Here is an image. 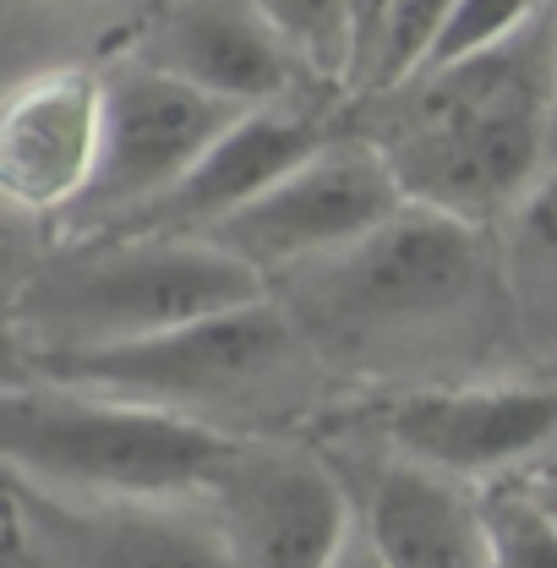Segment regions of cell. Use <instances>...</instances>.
Segmentation results:
<instances>
[{
  "label": "cell",
  "instance_id": "12",
  "mask_svg": "<svg viewBox=\"0 0 557 568\" xmlns=\"http://www.w3.org/2000/svg\"><path fill=\"white\" fill-rule=\"evenodd\" d=\"M334 138L312 110L301 104H269L246 110L209 153L175 181L159 203H148L138 219L104 235H213L230 213L257 203L274 181H284L301 159H312L323 142Z\"/></svg>",
  "mask_w": 557,
  "mask_h": 568
},
{
  "label": "cell",
  "instance_id": "3",
  "mask_svg": "<svg viewBox=\"0 0 557 568\" xmlns=\"http://www.w3.org/2000/svg\"><path fill=\"white\" fill-rule=\"evenodd\" d=\"M230 426L77 383H0V476L55 497H203L235 459Z\"/></svg>",
  "mask_w": 557,
  "mask_h": 568
},
{
  "label": "cell",
  "instance_id": "25",
  "mask_svg": "<svg viewBox=\"0 0 557 568\" xmlns=\"http://www.w3.org/2000/svg\"><path fill=\"white\" fill-rule=\"evenodd\" d=\"M17 77H22V71H17ZM17 77H11V67H6V44H0V99H6V88H11Z\"/></svg>",
  "mask_w": 557,
  "mask_h": 568
},
{
  "label": "cell",
  "instance_id": "2",
  "mask_svg": "<svg viewBox=\"0 0 557 568\" xmlns=\"http://www.w3.org/2000/svg\"><path fill=\"white\" fill-rule=\"evenodd\" d=\"M274 284L209 235H71L22 284L11 323L39 351L153 339L252 306Z\"/></svg>",
  "mask_w": 557,
  "mask_h": 568
},
{
  "label": "cell",
  "instance_id": "20",
  "mask_svg": "<svg viewBox=\"0 0 557 568\" xmlns=\"http://www.w3.org/2000/svg\"><path fill=\"white\" fill-rule=\"evenodd\" d=\"M508 219H514V241H519L525 257L557 263V159L541 170V181L525 192V203Z\"/></svg>",
  "mask_w": 557,
  "mask_h": 568
},
{
  "label": "cell",
  "instance_id": "4",
  "mask_svg": "<svg viewBox=\"0 0 557 568\" xmlns=\"http://www.w3.org/2000/svg\"><path fill=\"white\" fill-rule=\"evenodd\" d=\"M492 224L405 203L355 246L284 274L274 295L306 339H394L470 312L492 290Z\"/></svg>",
  "mask_w": 557,
  "mask_h": 568
},
{
  "label": "cell",
  "instance_id": "21",
  "mask_svg": "<svg viewBox=\"0 0 557 568\" xmlns=\"http://www.w3.org/2000/svg\"><path fill=\"white\" fill-rule=\"evenodd\" d=\"M388 17H394V0H350V88L366 82V67L377 55Z\"/></svg>",
  "mask_w": 557,
  "mask_h": 568
},
{
  "label": "cell",
  "instance_id": "26",
  "mask_svg": "<svg viewBox=\"0 0 557 568\" xmlns=\"http://www.w3.org/2000/svg\"><path fill=\"white\" fill-rule=\"evenodd\" d=\"M88 6H153V0H88Z\"/></svg>",
  "mask_w": 557,
  "mask_h": 568
},
{
  "label": "cell",
  "instance_id": "5",
  "mask_svg": "<svg viewBox=\"0 0 557 568\" xmlns=\"http://www.w3.org/2000/svg\"><path fill=\"white\" fill-rule=\"evenodd\" d=\"M312 339L295 323V312L278 295H263L252 306L219 312V317L153 334V339L99 345V351H39L28 355V372L213 422V410L246 405L257 394H274L278 383H290Z\"/></svg>",
  "mask_w": 557,
  "mask_h": 568
},
{
  "label": "cell",
  "instance_id": "8",
  "mask_svg": "<svg viewBox=\"0 0 557 568\" xmlns=\"http://www.w3.org/2000/svg\"><path fill=\"white\" fill-rule=\"evenodd\" d=\"M361 422L394 459L426 465L465 487L530 470L557 448V383H448L377 399Z\"/></svg>",
  "mask_w": 557,
  "mask_h": 568
},
{
  "label": "cell",
  "instance_id": "11",
  "mask_svg": "<svg viewBox=\"0 0 557 568\" xmlns=\"http://www.w3.org/2000/svg\"><path fill=\"white\" fill-rule=\"evenodd\" d=\"M11 497L71 568H241L203 497Z\"/></svg>",
  "mask_w": 557,
  "mask_h": 568
},
{
  "label": "cell",
  "instance_id": "9",
  "mask_svg": "<svg viewBox=\"0 0 557 568\" xmlns=\"http://www.w3.org/2000/svg\"><path fill=\"white\" fill-rule=\"evenodd\" d=\"M203 503L241 568H323L361 525L317 454L257 437H241Z\"/></svg>",
  "mask_w": 557,
  "mask_h": 568
},
{
  "label": "cell",
  "instance_id": "23",
  "mask_svg": "<svg viewBox=\"0 0 557 568\" xmlns=\"http://www.w3.org/2000/svg\"><path fill=\"white\" fill-rule=\"evenodd\" d=\"M323 568H383V564H377L372 541H366V536H361V525H355V536H350L345 547H340V552H334Z\"/></svg>",
  "mask_w": 557,
  "mask_h": 568
},
{
  "label": "cell",
  "instance_id": "13",
  "mask_svg": "<svg viewBox=\"0 0 557 568\" xmlns=\"http://www.w3.org/2000/svg\"><path fill=\"white\" fill-rule=\"evenodd\" d=\"M138 55L241 110L290 104L312 77L257 0H170Z\"/></svg>",
  "mask_w": 557,
  "mask_h": 568
},
{
  "label": "cell",
  "instance_id": "17",
  "mask_svg": "<svg viewBox=\"0 0 557 568\" xmlns=\"http://www.w3.org/2000/svg\"><path fill=\"white\" fill-rule=\"evenodd\" d=\"M541 11H547V0H454V11H448V22L437 28V39H432V50H426V67H421L416 77L459 67V61H470V55H487L497 44L519 39Z\"/></svg>",
  "mask_w": 557,
  "mask_h": 568
},
{
  "label": "cell",
  "instance_id": "7",
  "mask_svg": "<svg viewBox=\"0 0 557 568\" xmlns=\"http://www.w3.org/2000/svg\"><path fill=\"white\" fill-rule=\"evenodd\" d=\"M399 209H405V186L388 153L372 138H328L284 181H274L257 203L230 213L209 241H219L246 268L278 284L295 268H312L355 246Z\"/></svg>",
  "mask_w": 557,
  "mask_h": 568
},
{
  "label": "cell",
  "instance_id": "14",
  "mask_svg": "<svg viewBox=\"0 0 557 568\" xmlns=\"http://www.w3.org/2000/svg\"><path fill=\"white\" fill-rule=\"evenodd\" d=\"M355 519L383 568H487L482 493L426 465L388 459Z\"/></svg>",
  "mask_w": 557,
  "mask_h": 568
},
{
  "label": "cell",
  "instance_id": "19",
  "mask_svg": "<svg viewBox=\"0 0 557 568\" xmlns=\"http://www.w3.org/2000/svg\"><path fill=\"white\" fill-rule=\"evenodd\" d=\"M44 219L22 213L17 203L0 197V306L11 312L22 284L33 280V268L44 263V235H39Z\"/></svg>",
  "mask_w": 557,
  "mask_h": 568
},
{
  "label": "cell",
  "instance_id": "10",
  "mask_svg": "<svg viewBox=\"0 0 557 568\" xmlns=\"http://www.w3.org/2000/svg\"><path fill=\"white\" fill-rule=\"evenodd\" d=\"M104 148V71H22L0 99V197L33 219H67Z\"/></svg>",
  "mask_w": 557,
  "mask_h": 568
},
{
  "label": "cell",
  "instance_id": "16",
  "mask_svg": "<svg viewBox=\"0 0 557 568\" xmlns=\"http://www.w3.org/2000/svg\"><path fill=\"white\" fill-rule=\"evenodd\" d=\"M317 82L350 88V0H257Z\"/></svg>",
  "mask_w": 557,
  "mask_h": 568
},
{
  "label": "cell",
  "instance_id": "18",
  "mask_svg": "<svg viewBox=\"0 0 557 568\" xmlns=\"http://www.w3.org/2000/svg\"><path fill=\"white\" fill-rule=\"evenodd\" d=\"M448 11H454V0H394V17H388V28L377 39V55L366 67L361 93H394V88H405L426 67V50H432L437 28L448 22Z\"/></svg>",
  "mask_w": 557,
  "mask_h": 568
},
{
  "label": "cell",
  "instance_id": "24",
  "mask_svg": "<svg viewBox=\"0 0 557 568\" xmlns=\"http://www.w3.org/2000/svg\"><path fill=\"white\" fill-rule=\"evenodd\" d=\"M547 28H553V153L547 164L557 159V0H547Z\"/></svg>",
  "mask_w": 557,
  "mask_h": 568
},
{
  "label": "cell",
  "instance_id": "15",
  "mask_svg": "<svg viewBox=\"0 0 557 568\" xmlns=\"http://www.w3.org/2000/svg\"><path fill=\"white\" fill-rule=\"evenodd\" d=\"M476 493H482L487 568H557V519L530 493L525 476H503Z\"/></svg>",
  "mask_w": 557,
  "mask_h": 568
},
{
  "label": "cell",
  "instance_id": "22",
  "mask_svg": "<svg viewBox=\"0 0 557 568\" xmlns=\"http://www.w3.org/2000/svg\"><path fill=\"white\" fill-rule=\"evenodd\" d=\"M519 476L530 481V493L541 497V503H547V514L557 519V448L553 454H541V459H536L530 470H519Z\"/></svg>",
  "mask_w": 557,
  "mask_h": 568
},
{
  "label": "cell",
  "instance_id": "6",
  "mask_svg": "<svg viewBox=\"0 0 557 568\" xmlns=\"http://www.w3.org/2000/svg\"><path fill=\"white\" fill-rule=\"evenodd\" d=\"M246 110L219 99L209 88L153 67V61H121L104 71V148L93 186L82 203L61 219L71 235H104L159 203L186 170L224 138Z\"/></svg>",
  "mask_w": 557,
  "mask_h": 568
},
{
  "label": "cell",
  "instance_id": "1",
  "mask_svg": "<svg viewBox=\"0 0 557 568\" xmlns=\"http://www.w3.org/2000/svg\"><path fill=\"white\" fill-rule=\"evenodd\" d=\"M383 132L405 203L497 224L525 203L553 153V28L547 11L508 44L459 67L411 77L394 93Z\"/></svg>",
  "mask_w": 557,
  "mask_h": 568
}]
</instances>
